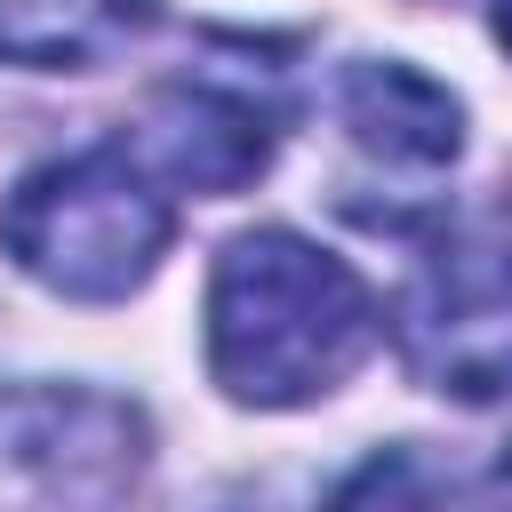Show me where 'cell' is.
<instances>
[{
  "mask_svg": "<svg viewBox=\"0 0 512 512\" xmlns=\"http://www.w3.org/2000/svg\"><path fill=\"white\" fill-rule=\"evenodd\" d=\"M376 344V296L288 224L224 240L208 272V368L248 408H304L336 392Z\"/></svg>",
  "mask_w": 512,
  "mask_h": 512,
  "instance_id": "6da1fadb",
  "label": "cell"
},
{
  "mask_svg": "<svg viewBox=\"0 0 512 512\" xmlns=\"http://www.w3.org/2000/svg\"><path fill=\"white\" fill-rule=\"evenodd\" d=\"M168 200L152 192V176L120 152H64L16 176V192L0 200V248L24 280L72 296V304H120L136 296L160 256H168Z\"/></svg>",
  "mask_w": 512,
  "mask_h": 512,
  "instance_id": "7a4b0ae2",
  "label": "cell"
},
{
  "mask_svg": "<svg viewBox=\"0 0 512 512\" xmlns=\"http://www.w3.org/2000/svg\"><path fill=\"white\" fill-rule=\"evenodd\" d=\"M400 368L464 408L512 400V248L440 240L392 296Z\"/></svg>",
  "mask_w": 512,
  "mask_h": 512,
  "instance_id": "3957f363",
  "label": "cell"
},
{
  "mask_svg": "<svg viewBox=\"0 0 512 512\" xmlns=\"http://www.w3.org/2000/svg\"><path fill=\"white\" fill-rule=\"evenodd\" d=\"M336 120H344L352 152L392 168V176H440L464 152V104L440 80H424L416 64H392V56L344 72Z\"/></svg>",
  "mask_w": 512,
  "mask_h": 512,
  "instance_id": "277c9868",
  "label": "cell"
},
{
  "mask_svg": "<svg viewBox=\"0 0 512 512\" xmlns=\"http://www.w3.org/2000/svg\"><path fill=\"white\" fill-rule=\"evenodd\" d=\"M144 136L152 160L192 192H240L272 160V112L248 88H216V80H168L152 96Z\"/></svg>",
  "mask_w": 512,
  "mask_h": 512,
  "instance_id": "5b68a950",
  "label": "cell"
},
{
  "mask_svg": "<svg viewBox=\"0 0 512 512\" xmlns=\"http://www.w3.org/2000/svg\"><path fill=\"white\" fill-rule=\"evenodd\" d=\"M320 512H432V464L416 448H376Z\"/></svg>",
  "mask_w": 512,
  "mask_h": 512,
  "instance_id": "8992f818",
  "label": "cell"
},
{
  "mask_svg": "<svg viewBox=\"0 0 512 512\" xmlns=\"http://www.w3.org/2000/svg\"><path fill=\"white\" fill-rule=\"evenodd\" d=\"M496 40L512 48V0H496Z\"/></svg>",
  "mask_w": 512,
  "mask_h": 512,
  "instance_id": "52a82bcc",
  "label": "cell"
}]
</instances>
